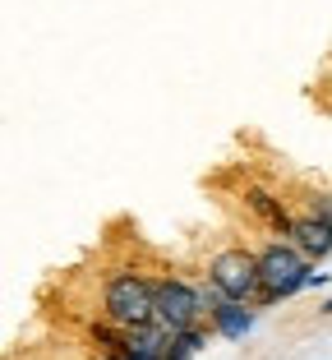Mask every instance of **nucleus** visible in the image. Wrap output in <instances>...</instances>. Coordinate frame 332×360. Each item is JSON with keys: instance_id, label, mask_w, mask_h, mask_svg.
Returning a JSON list of instances; mask_svg holds the SVG:
<instances>
[{"instance_id": "1", "label": "nucleus", "mask_w": 332, "mask_h": 360, "mask_svg": "<svg viewBox=\"0 0 332 360\" xmlns=\"http://www.w3.org/2000/svg\"><path fill=\"white\" fill-rule=\"evenodd\" d=\"M97 319H107L116 328H148L157 323V277L139 273V268H111L102 277V309Z\"/></svg>"}, {"instance_id": "2", "label": "nucleus", "mask_w": 332, "mask_h": 360, "mask_svg": "<svg viewBox=\"0 0 332 360\" xmlns=\"http://www.w3.org/2000/svg\"><path fill=\"white\" fill-rule=\"evenodd\" d=\"M258 277H263V291H258L254 305L258 309H272V305H281V300L310 291L314 264L291 240H277V236H272V240L258 245Z\"/></svg>"}, {"instance_id": "3", "label": "nucleus", "mask_w": 332, "mask_h": 360, "mask_svg": "<svg viewBox=\"0 0 332 360\" xmlns=\"http://www.w3.org/2000/svg\"><path fill=\"white\" fill-rule=\"evenodd\" d=\"M204 282L217 286L226 300H245V305H254L258 291H263V277H258V250H249V245H222V250H213L204 264Z\"/></svg>"}, {"instance_id": "4", "label": "nucleus", "mask_w": 332, "mask_h": 360, "mask_svg": "<svg viewBox=\"0 0 332 360\" xmlns=\"http://www.w3.org/2000/svg\"><path fill=\"white\" fill-rule=\"evenodd\" d=\"M157 323L166 333H185V328L208 323L204 282H190V277H180V273L157 277Z\"/></svg>"}, {"instance_id": "5", "label": "nucleus", "mask_w": 332, "mask_h": 360, "mask_svg": "<svg viewBox=\"0 0 332 360\" xmlns=\"http://www.w3.org/2000/svg\"><path fill=\"white\" fill-rule=\"evenodd\" d=\"M286 240L296 245V250H300L314 268H319L323 259H332V222H328V217H319L314 208H296Z\"/></svg>"}, {"instance_id": "6", "label": "nucleus", "mask_w": 332, "mask_h": 360, "mask_svg": "<svg viewBox=\"0 0 332 360\" xmlns=\"http://www.w3.org/2000/svg\"><path fill=\"white\" fill-rule=\"evenodd\" d=\"M258 314L263 309L258 305H245V300H217V305H208V328H213V338L222 342H245L249 333H254Z\"/></svg>"}, {"instance_id": "7", "label": "nucleus", "mask_w": 332, "mask_h": 360, "mask_svg": "<svg viewBox=\"0 0 332 360\" xmlns=\"http://www.w3.org/2000/svg\"><path fill=\"white\" fill-rule=\"evenodd\" d=\"M245 208H249V217L254 222H263L277 240H286V231H291V217H296V208H291L286 199H277L272 190H263V185H249L245 190Z\"/></svg>"}, {"instance_id": "8", "label": "nucleus", "mask_w": 332, "mask_h": 360, "mask_svg": "<svg viewBox=\"0 0 332 360\" xmlns=\"http://www.w3.org/2000/svg\"><path fill=\"white\" fill-rule=\"evenodd\" d=\"M166 347H171V333L161 323H148V328H129L125 333V360L143 356V360H166Z\"/></svg>"}, {"instance_id": "9", "label": "nucleus", "mask_w": 332, "mask_h": 360, "mask_svg": "<svg viewBox=\"0 0 332 360\" xmlns=\"http://www.w3.org/2000/svg\"><path fill=\"white\" fill-rule=\"evenodd\" d=\"M208 338H213V328H208V323H199V328H185V333H171L166 360H194L199 351L208 347Z\"/></svg>"}, {"instance_id": "10", "label": "nucleus", "mask_w": 332, "mask_h": 360, "mask_svg": "<svg viewBox=\"0 0 332 360\" xmlns=\"http://www.w3.org/2000/svg\"><path fill=\"white\" fill-rule=\"evenodd\" d=\"M305 208H314L319 217H328V222H332V190H319V194H310V203H305Z\"/></svg>"}, {"instance_id": "11", "label": "nucleus", "mask_w": 332, "mask_h": 360, "mask_svg": "<svg viewBox=\"0 0 332 360\" xmlns=\"http://www.w3.org/2000/svg\"><path fill=\"white\" fill-rule=\"evenodd\" d=\"M323 286H328V273H319V268H314V277H310V291H323Z\"/></svg>"}, {"instance_id": "12", "label": "nucleus", "mask_w": 332, "mask_h": 360, "mask_svg": "<svg viewBox=\"0 0 332 360\" xmlns=\"http://www.w3.org/2000/svg\"><path fill=\"white\" fill-rule=\"evenodd\" d=\"M319 314H328V319H332V296H328V300H323V305H319Z\"/></svg>"}, {"instance_id": "13", "label": "nucleus", "mask_w": 332, "mask_h": 360, "mask_svg": "<svg viewBox=\"0 0 332 360\" xmlns=\"http://www.w3.org/2000/svg\"><path fill=\"white\" fill-rule=\"evenodd\" d=\"M97 360H125V356H97Z\"/></svg>"}, {"instance_id": "14", "label": "nucleus", "mask_w": 332, "mask_h": 360, "mask_svg": "<svg viewBox=\"0 0 332 360\" xmlns=\"http://www.w3.org/2000/svg\"><path fill=\"white\" fill-rule=\"evenodd\" d=\"M129 360H143V356H129Z\"/></svg>"}]
</instances>
